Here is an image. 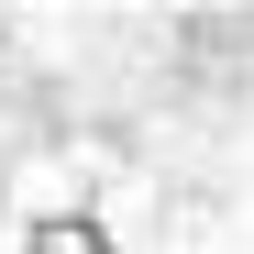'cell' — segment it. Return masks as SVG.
Segmentation results:
<instances>
[{"label": "cell", "instance_id": "cell-1", "mask_svg": "<svg viewBox=\"0 0 254 254\" xmlns=\"http://www.w3.org/2000/svg\"><path fill=\"white\" fill-rule=\"evenodd\" d=\"M22 254H122V243H111L100 210H45V221L22 232Z\"/></svg>", "mask_w": 254, "mask_h": 254}]
</instances>
